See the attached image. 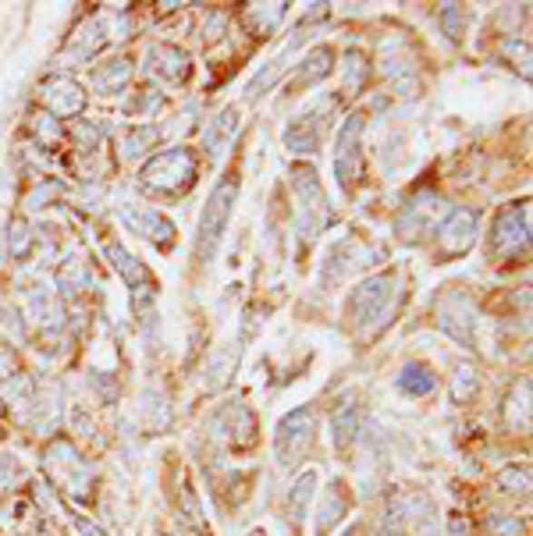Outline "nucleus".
I'll return each instance as SVG.
<instances>
[{
  "instance_id": "16",
  "label": "nucleus",
  "mask_w": 533,
  "mask_h": 536,
  "mask_svg": "<svg viewBox=\"0 0 533 536\" xmlns=\"http://www.w3.org/2000/svg\"><path fill=\"white\" fill-rule=\"evenodd\" d=\"M324 114L321 111H310V114H302V118H295V122L285 128V146L291 153H317L321 150V139H324Z\"/></svg>"
},
{
  "instance_id": "23",
  "label": "nucleus",
  "mask_w": 533,
  "mask_h": 536,
  "mask_svg": "<svg viewBox=\"0 0 533 536\" xmlns=\"http://www.w3.org/2000/svg\"><path fill=\"white\" fill-rule=\"evenodd\" d=\"M331 434H334V448L341 454L349 452L356 444V437H360V409L356 405L334 409V415H331Z\"/></svg>"
},
{
  "instance_id": "5",
  "label": "nucleus",
  "mask_w": 533,
  "mask_h": 536,
  "mask_svg": "<svg viewBox=\"0 0 533 536\" xmlns=\"http://www.w3.org/2000/svg\"><path fill=\"white\" fill-rule=\"evenodd\" d=\"M46 469H50V476H54L72 497H89L93 465L75 452L72 441H54V444L46 448Z\"/></svg>"
},
{
  "instance_id": "7",
  "label": "nucleus",
  "mask_w": 533,
  "mask_h": 536,
  "mask_svg": "<svg viewBox=\"0 0 533 536\" xmlns=\"http://www.w3.org/2000/svg\"><path fill=\"white\" fill-rule=\"evenodd\" d=\"M438 327L445 330L455 345L477 348V313L462 291H445L438 298Z\"/></svg>"
},
{
  "instance_id": "6",
  "label": "nucleus",
  "mask_w": 533,
  "mask_h": 536,
  "mask_svg": "<svg viewBox=\"0 0 533 536\" xmlns=\"http://www.w3.org/2000/svg\"><path fill=\"white\" fill-rule=\"evenodd\" d=\"M313 430H317V413H313V405H302V409L288 413L285 419L278 423V434H274L278 462H281V465L299 462L302 454L310 452V444H313Z\"/></svg>"
},
{
  "instance_id": "27",
  "label": "nucleus",
  "mask_w": 533,
  "mask_h": 536,
  "mask_svg": "<svg viewBox=\"0 0 533 536\" xmlns=\"http://www.w3.org/2000/svg\"><path fill=\"white\" fill-rule=\"evenodd\" d=\"M128 75H132V64L118 57V61H107V64H100L96 72H93V85L100 89V93H118L124 83H128Z\"/></svg>"
},
{
  "instance_id": "8",
  "label": "nucleus",
  "mask_w": 533,
  "mask_h": 536,
  "mask_svg": "<svg viewBox=\"0 0 533 536\" xmlns=\"http://www.w3.org/2000/svg\"><path fill=\"white\" fill-rule=\"evenodd\" d=\"M530 246V203H512L498 213L491 231V249L498 256H519Z\"/></svg>"
},
{
  "instance_id": "4",
  "label": "nucleus",
  "mask_w": 533,
  "mask_h": 536,
  "mask_svg": "<svg viewBox=\"0 0 533 536\" xmlns=\"http://www.w3.org/2000/svg\"><path fill=\"white\" fill-rule=\"evenodd\" d=\"M139 178L153 192H178L182 185H189L196 178V153L185 150V146L164 150V153H157V157L146 161Z\"/></svg>"
},
{
  "instance_id": "13",
  "label": "nucleus",
  "mask_w": 533,
  "mask_h": 536,
  "mask_svg": "<svg viewBox=\"0 0 533 536\" xmlns=\"http://www.w3.org/2000/svg\"><path fill=\"white\" fill-rule=\"evenodd\" d=\"M189 72H192V64H189V54L185 50H178L171 43H153L146 50V75L178 85L189 79Z\"/></svg>"
},
{
  "instance_id": "41",
  "label": "nucleus",
  "mask_w": 533,
  "mask_h": 536,
  "mask_svg": "<svg viewBox=\"0 0 533 536\" xmlns=\"http://www.w3.org/2000/svg\"><path fill=\"white\" fill-rule=\"evenodd\" d=\"M224 22H228V15H224V11H213V15H210V22L203 25V40H217V36H221V29H224Z\"/></svg>"
},
{
  "instance_id": "22",
  "label": "nucleus",
  "mask_w": 533,
  "mask_h": 536,
  "mask_svg": "<svg viewBox=\"0 0 533 536\" xmlns=\"http://www.w3.org/2000/svg\"><path fill=\"white\" fill-rule=\"evenodd\" d=\"M399 391L410 398H427L438 391V376L427 363H406V370L399 376Z\"/></svg>"
},
{
  "instance_id": "30",
  "label": "nucleus",
  "mask_w": 533,
  "mask_h": 536,
  "mask_svg": "<svg viewBox=\"0 0 533 536\" xmlns=\"http://www.w3.org/2000/svg\"><path fill=\"white\" fill-rule=\"evenodd\" d=\"M498 487L512 497L527 494V491H530V473H527L523 465H505V469L498 473Z\"/></svg>"
},
{
  "instance_id": "12",
  "label": "nucleus",
  "mask_w": 533,
  "mask_h": 536,
  "mask_svg": "<svg viewBox=\"0 0 533 536\" xmlns=\"http://www.w3.org/2000/svg\"><path fill=\"white\" fill-rule=\"evenodd\" d=\"M122 220L128 231H135L143 239H153L161 249H171V242H174V224L167 220L164 213H157V210L139 207V203H124Z\"/></svg>"
},
{
  "instance_id": "28",
  "label": "nucleus",
  "mask_w": 533,
  "mask_h": 536,
  "mask_svg": "<svg viewBox=\"0 0 533 536\" xmlns=\"http://www.w3.org/2000/svg\"><path fill=\"white\" fill-rule=\"evenodd\" d=\"M157 142V128L153 124H135L128 128L122 139V157L124 161H139L143 153H150V146Z\"/></svg>"
},
{
  "instance_id": "38",
  "label": "nucleus",
  "mask_w": 533,
  "mask_h": 536,
  "mask_svg": "<svg viewBox=\"0 0 533 536\" xmlns=\"http://www.w3.org/2000/svg\"><path fill=\"white\" fill-rule=\"evenodd\" d=\"M29 242H33L29 224H25V220H15V224H11V256H25Z\"/></svg>"
},
{
  "instance_id": "35",
  "label": "nucleus",
  "mask_w": 533,
  "mask_h": 536,
  "mask_svg": "<svg viewBox=\"0 0 533 536\" xmlns=\"http://www.w3.org/2000/svg\"><path fill=\"white\" fill-rule=\"evenodd\" d=\"M89 285V274H85V267L79 259H72V263H64V270H61V291L64 295H75V291H83Z\"/></svg>"
},
{
  "instance_id": "19",
  "label": "nucleus",
  "mask_w": 533,
  "mask_h": 536,
  "mask_svg": "<svg viewBox=\"0 0 533 536\" xmlns=\"http://www.w3.org/2000/svg\"><path fill=\"white\" fill-rule=\"evenodd\" d=\"M104 252H107V259L114 263V270L122 274V281L128 285V288H139V285H150V270H146V263H139L128 249L122 246V242H107L104 246Z\"/></svg>"
},
{
  "instance_id": "49",
  "label": "nucleus",
  "mask_w": 533,
  "mask_h": 536,
  "mask_svg": "<svg viewBox=\"0 0 533 536\" xmlns=\"http://www.w3.org/2000/svg\"><path fill=\"white\" fill-rule=\"evenodd\" d=\"M43 536H50V533H43Z\"/></svg>"
},
{
  "instance_id": "25",
  "label": "nucleus",
  "mask_w": 533,
  "mask_h": 536,
  "mask_svg": "<svg viewBox=\"0 0 533 536\" xmlns=\"http://www.w3.org/2000/svg\"><path fill=\"white\" fill-rule=\"evenodd\" d=\"M313 491H317V473L310 469V473H302V476L295 480V487H291V494H288V519H291V526L306 522V508H310V501H313Z\"/></svg>"
},
{
  "instance_id": "11",
  "label": "nucleus",
  "mask_w": 533,
  "mask_h": 536,
  "mask_svg": "<svg viewBox=\"0 0 533 536\" xmlns=\"http://www.w3.org/2000/svg\"><path fill=\"white\" fill-rule=\"evenodd\" d=\"M438 213H441V200H438L434 192L416 196L412 203H406V210H402V213H399V220H395L399 239H406V242H419L423 235H430V231L438 228Z\"/></svg>"
},
{
  "instance_id": "17",
  "label": "nucleus",
  "mask_w": 533,
  "mask_h": 536,
  "mask_svg": "<svg viewBox=\"0 0 533 536\" xmlns=\"http://www.w3.org/2000/svg\"><path fill=\"white\" fill-rule=\"evenodd\" d=\"M235 135H239V111H235V107H224L213 122L206 124L203 150L210 153V157H221V153L235 142Z\"/></svg>"
},
{
  "instance_id": "18",
  "label": "nucleus",
  "mask_w": 533,
  "mask_h": 536,
  "mask_svg": "<svg viewBox=\"0 0 533 536\" xmlns=\"http://www.w3.org/2000/svg\"><path fill=\"white\" fill-rule=\"evenodd\" d=\"M349 515V497H345V487L341 480H334L324 497H321V512H317V536H328L341 519Z\"/></svg>"
},
{
  "instance_id": "10",
  "label": "nucleus",
  "mask_w": 533,
  "mask_h": 536,
  "mask_svg": "<svg viewBox=\"0 0 533 536\" xmlns=\"http://www.w3.org/2000/svg\"><path fill=\"white\" fill-rule=\"evenodd\" d=\"M477 224H480V213L466 207H455L445 213V220L434 228V239H438V252L441 256H462L469 252V246L477 242Z\"/></svg>"
},
{
  "instance_id": "36",
  "label": "nucleus",
  "mask_w": 533,
  "mask_h": 536,
  "mask_svg": "<svg viewBox=\"0 0 533 536\" xmlns=\"http://www.w3.org/2000/svg\"><path fill=\"white\" fill-rule=\"evenodd\" d=\"M451 395H455V402H469V398L477 395V373L469 370V366H459V370H455Z\"/></svg>"
},
{
  "instance_id": "47",
  "label": "nucleus",
  "mask_w": 533,
  "mask_h": 536,
  "mask_svg": "<svg viewBox=\"0 0 533 536\" xmlns=\"http://www.w3.org/2000/svg\"><path fill=\"white\" fill-rule=\"evenodd\" d=\"M0 415H4V398H0Z\"/></svg>"
},
{
  "instance_id": "1",
  "label": "nucleus",
  "mask_w": 533,
  "mask_h": 536,
  "mask_svg": "<svg viewBox=\"0 0 533 536\" xmlns=\"http://www.w3.org/2000/svg\"><path fill=\"white\" fill-rule=\"evenodd\" d=\"M235 200H239V178H235V174H224V178L213 185V192H210V200H206V207H203V217H200L196 263H203V267L213 263L217 249H221L224 235H228V220H232Z\"/></svg>"
},
{
  "instance_id": "20",
  "label": "nucleus",
  "mask_w": 533,
  "mask_h": 536,
  "mask_svg": "<svg viewBox=\"0 0 533 536\" xmlns=\"http://www.w3.org/2000/svg\"><path fill=\"white\" fill-rule=\"evenodd\" d=\"M331 68H334V54H331V46H317V50H310L306 57H302V64H299V72H295V89H306V85H317L321 79H328ZM288 85V89H291Z\"/></svg>"
},
{
  "instance_id": "9",
  "label": "nucleus",
  "mask_w": 533,
  "mask_h": 536,
  "mask_svg": "<svg viewBox=\"0 0 533 536\" xmlns=\"http://www.w3.org/2000/svg\"><path fill=\"white\" fill-rule=\"evenodd\" d=\"M363 118L352 114L349 122L341 124L338 132V142H334V174H338V185L349 189L360 181V171H363Z\"/></svg>"
},
{
  "instance_id": "44",
  "label": "nucleus",
  "mask_w": 533,
  "mask_h": 536,
  "mask_svg": "<svg viewBox=\"0 0 533 536\" xmlns=\"http://www.w3.org/2000/svg\"><path fill=\"white\" fill-rule=\"evenodd\" d=\"M75 530H79V533H83V536H107V533H104V530H100V526H93V522H85V519H79V515H75Z\"/></svg>"
},
{
  "instance_id": "34",
  "label": "nucleus",
  "mask_w": 533,
  "mask_h": 536,
  "mask_svg": "<svg viewBox=\"0 0 533 536\" xmlns=\"http://www.w3.org/2000/svg\"><path fill=\"white\" fill-rule=\"evenodd\" d=\"M484 530H488L491 536H523L527 533V526H523L519 515H488Z\"/></svg>"
},
{
  "instance_id": "46",
  "label": "nucleus",
  "mask_w": 533,
  "mask_h": 536,
  "mask_svg": "<svg viewBox=\"0 0 533 536\" xmlns=\"http://www.w3.org/2000/svg\"><path fill=\"white\" fill-rule=\"evenodd\" d=\"M249 536H263V530H252V533H249Z\"/></svg>"
},
{
  "instance_id": "39",
  "label": "nucleus",
  "mask_w": 533,
  "mask_h": 536,
  "mask_svg": "<svg viewBox=\"0 0 533 536\" xmlns=\"http://www.w3.org/2000/svg\"><path fill=\"white\" fill-rule=\"evenodd\" d=\"M72 135H75L79 150H93V146L100 142V128H96V124H75V128H72Z\"/></svg>"
},
{
  "instance_id": "43",
  "label": "nucleus",
  "mask_w": 533,
  "mask_h": 536,
  "mask_svg": "<svg viewBox=\"0 0 533 536\" xmlns=\"http://www.w3.org/2000/svg\"><path fill=\"white\" fill-rule=\"evenodd\" d=\"M11 373H15V356L7 348H0V384H7Z\"/></svg>"
},
{
  "instance_id": "31",
  "label": "nucleus",
  "mask_w": 533,
  "mask_h": 536,
  "mask_svg": "<svg viewBox=\"0 0 533 536\" xmlns=\"http://www.w3.org/2000/svg\"><path fill=\"white\" fill-rule=\"evenodd\" d=\"M438 22H441V29H445V36H449L451 43L462 40V29H466V11H462L459 4H441Z\"/></svg>"
},
{
  "instance_id": "14",
  "label": "nucleus",
  "mask_w": 533,
  "mask_h": 536,
  "mask_svg": "<svg viewBox=\"0 0 533 536\" xmlns=\"http://www.w3.org/2000/svg\"><path fill=\"white\" fill-rule=\"evenodd\" d=\"M43 103H46V111L54 118H75V114H83L85 93L79 83H72L64 75H54V79L43 83Z\"/></svg>"
},
{
  "instance_id": "45",
  "label": "nucleus",
  "mask_w": 533,
  "mask_h": 536,
  "mask_svg": "<svg viewBox=\"0 0 533 536\" xmlns=\"http://www.w3.org/2000/svg\"><path fill=\"white\" fill-rule=\"evenodd\" d=\"M449 536H469V533H466V522H462V515H451V519H449Z\"/></svg>"
},
{
  "instance_id": "42",
  "label": "nucleus",
  "mask_w": 533,
  "mask_h": 536,
  "mask_svg": "<svg viewBox=\"0 0 533 536\" xmlns=\"http://www.w3.org/2000/svg\"><path fill=\"white\" fill-rule=\"evenodd\" d=\"M161 103H164L161 96H150V93H146V96H139L135 103H128V111H157Z\"/></svg>"
},
{
  "instance_id": "21",
  "label": "nucleus",
  "mask_w": 533,
  "mask_h": 536,
  "mask_svg": "<svg viewBox=\"0 0 533 536\" xmlns=\"http://www.w3.org/2000/svg\"><path fill=\"white\" fill-rule=\"evenodd\" d=\"M285 7L288 4H249L246 7V25L252 36H260V40H267L278 25H281V18H285Z\"/></svg>"
},
{
  "instance_id": "26",
  "label": "nucleus",
  "mask_w": 533,
  "mask_h": 536,
  "mask_svg": "<svg viewBox=\"0 0 533 536\" xmlns=\"http://www.w3.org/2000/svg\"><path fill=\"white\" fill-rule=\"evenodd\" d=\"M221 419H228V430H224V434H228L235 444H252V441H256V437H252V434H256V419H252V413H249L242 402L228 405V409L221 413Z\"/></svg>"
},
{
  "instance_id": "15",
  "label": "nucleus",
  "mask_w": 533,
  "mask_h": 536,
  "mask_svg": "<svg viewBox=\"0 0 533 536\" xmlns=\"http://www.w3.org/2000/svg\"><path fill=\"white\" fill-rule=\"evenodd\" d=\"M373 256H377V252L367 246H360V242H338V246L328 252V259H324V274H321V281H324V285H338L349 270L367 267Z\"/></svg>"
},
{
  "instance_id": "3",
  "label": "nucleus",
  "mask_w": 533,
  "mask_h": 536,
  "mask_svg": "<svg viewBox=\"0 0 533 536\" xmlns=\"http://www.w3.org/2000/svg\"><path fill=\"white\" fill-rule=\"evenodd\" d=\"M395 302V274H373L363 285H356L349 302H345V317L356 327H370L377 320H384V313Z\"/></svg>"
},
{
  "instance_id": "40",
  "label": "nucleus",
  "mask_w": 533,
  "mask_h": 536,
  "mask_svg": "<svg viewBox=\"0 0 533 536\" xmlns=\"http://www.w3.org/2000/svg\"><path fill=\"white\" fill-rule=\"evenodd\" d=\"M57 192H61V185H57V181H43L40 189H36V192L29 196V207L43 210L46 203H50V200H54V196H57Z\"/></svg>"
},
{
  "instance_id": "24",
  "label": "nucleus",
  "mask_w": 533,
  "mask_h": 536,
  "mask_svg": "<svg viewBox=\"0 0 533 536\" xmlns=\"http://www.w3.org/2000/svg\"><path fill=\"white\" fill-rule=\"evenodd\" d=\"M505 423L508 430H530V380H519L505 398Z\"/></svg>"
},
{
  "instance_id": "37",
  "label": "nucleus",
  "mask_w": 533,
  "mask_h": 536,
  "mask_svg": "<svg viewBox=\"0 0 533 536\" xmlns=\"http://www.w3.org/2000/svg\"><path fill=\"white\" fill-rule=\"evenodd\" d=\"M501 50L505 54H512V61H516V68H523V79H530V46L519 40H505L501 43Z\"/></svg>"
},
{
  "instance_id": "2",
  "label": "nucleus",
  "mask_w": 533,
  "mask_h": 536,
  "mask_svg": "<svg viewBox=\"0 0 533 536\" xmlns=\"http://www.w3.org/2000/svg\"><path fill=\"white\" fill-rule=\"evenodd\" d=\"M291 192H295V203H299L295 228H299L302 239H313L331 220L328 192H324L317 171L313 167H291Z\"/></svg>"
},
{
  "instance_id": "32",
  "label": "nucleus",
  "mask_w": 533,
  "mask_h": 536,
  "mask_svg": "<svg viewBox=\"0 0 533 536\" xmlns=\"http://www.w3.org/2000/svg\"><path fill=\"white\" fill-rule=\"evenodd\" d=\"M143 415H146V426L150 430H167L171 426V405H167L161 395H146Z\"/></svg>"
},
{
  "instance_id": "29",
  "label": "nucleus",
  "mask_w": 533,
  "mask_h": 536,
  "mask_svg": "<svg viewBox=\"0 0 533 536\" xmlns=\"http://www.w3.org/2000/svg\"><path fill=\"white\" fill-rule=\"evenodd\" d=\"M100 46H104V25H100V22H85L83 29H79V36L72 40V50H75L83 61H89Z\"/></svg>"
},
{
  "instance_id": "48",
  "label": "nucleus",
  "mask_w": 533,
  "mask_h": 536,
  "mask_svg": "<svg viewBox=\"0 0 533 536\" xmlns=\"http://www.w3.org/2000/svg\"><path fill=\"white\" fill-rule=\"evenodd\" d=\"M345 536H360V533H356V530H352V533H345Z\"/></svg>"
},
{
  "instance_id": "33",
  "label": "nucleus",
  "mask_w": 533,
  "mask_h": 536,
  "mask_svg": "<svg viewBox=\"0 0 533 536\" xmlns=\"http://www.w3.org/2000/svg\"><path fill=\"white\" fill-rule=\"evenodd\" d=\"M281 72H285V61H271V64H267V72H260V75L249 83V89H246L249 103H256V100H260V96H263L271 85L278 83V75H281Z\"/></svg>"
}]
</instances>
